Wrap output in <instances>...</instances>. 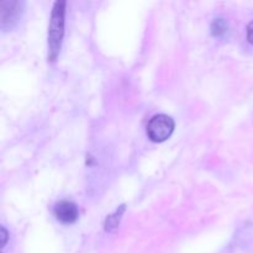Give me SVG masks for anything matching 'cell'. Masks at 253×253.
I'll return each instance as SVG.
<instances>
[{
	"mask_svg": "<svg viewBox=\"0 0 253 253\" xmlns=\"http://www.w3.org/2000/svg\"><path fill=\"white\" fill-rule=\"evenodd\" d=\"M247 40H249L251 43H253V20L247 26Z\"/></svg>",
	"mask_w": 253,
	"mask_h": 253,
	"instance_id": "obj_8",
	"label": "cell"
},
{
	"mask_svg": "<svg viewBox=\"0 0 253 253\" xmlns=\"http://www.w3.org/2000/svg\"><path fill=\"white\" fill-rule=\"evenodd\" d=\"M21 1L17 0H5L0 4V27L2 30H9L16 25L22 12Z\"/></svg>",
	"mask_w": 253,
	"mask_h": 253,
	"instance_id": "obj_3",
	"label": "cell"
},
{
	"mask_svg": "<svg viewBox=\"0 0 253 253\" xmlns=\"http://www.w3.org/2000/svg\"><path fill=\"white\" fill-rule=\"evenodd\" d=\"M124 211H125V204L120 205V207L116 209L115 212H113L111 215H109L105 220V230L106 231H114L116 227L120 224L121 216H123Z\"/></svg>",
	"mask_w": 253,
	"mask_h": 253,
	"instance_id": "obj_5",
	"label": "cell"
},
{
	"mask_svg": "<svg viewBox=\"0 0 253 253\" xmlns=\"http://www.w3.org/2000/svg\"><path fill=\"white\" fill-rule=\"evenodd\" d=\"M64 14H66V1L58 0L54 2L48 26V59L51 62L56 61L61 51L64 35Z\"/></svg>",
	"mask_w": 253,
	"mask_h": 253,
	"instance_id": "obj_1",
	"label": "cell"
},
{
	"mask_svg": "<svg viewBox=\"0 0 253 253\" xmlns=\"http://www.w3.org/2000/svg\"><path fill=\"white\" fill-rule=\"evenodd\" d=\"M0 232H1V247H4L5 245H6L7 242V237H9V235H7V231L6 229H5L4 226H1V229H0Z\"/></svg>",
	"mask_w": 253,
	"mask_h": 253,
	"instance_id": "obj_7",
	"label": "cell"
},
{
	"mask_svg": "<svg viewBox=\"0 0 253 253\" xmlns=\"http://www.w3.org/2000/svg\"><path fill=\"white\" fill-rule=\"evenodd\" d=\"M229 31V22L222 17H217L212 21L211 24V34L215 37H221L224 36L226 32Z\"/></svg>",
	"mask_w": 253,
	"mask_h": 253,
	"instance_id": "obj_6",
	"label": "cell"
},
{
	"mask_svg": "<svg viewBox=\"0 0 253 253\" xmlns=\"http://www.w3.org/2000/svg\"><path fill=\"white\" fill-rule=\"evenodd\" d=\"M174 120L165 114L155 115L147 125V135L153 142H163L174 131Z\"/></svg>",
	"mask_w": 253,
	"mask_h": 253,
	"instance_id": "obj_2",
	"label": "cell"
},
{
	"mask_svg": "<svg viewBox=\"0 0 253 253\" xmlns=\"http://www.w3.org/2000/svg\"><path fill=\"white\" fill-rule=\"evenodd\" d=\"M54 216L62 224H73L78 220V207L69 200H61L54 205Z\"/></svg>",
	"mask_w": 253,
	"mask_h": 253,
	"instance_id": "obj_4",
	"label": "cell"
}]
</instances>
